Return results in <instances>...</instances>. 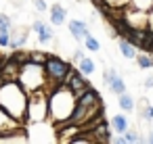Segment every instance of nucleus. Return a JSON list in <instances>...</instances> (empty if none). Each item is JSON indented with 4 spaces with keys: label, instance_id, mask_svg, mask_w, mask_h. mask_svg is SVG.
<instances>
[{
    "label": "nucleus",
    "instance_id": "f257e3e1",
    "mask_svg": "<svg viewBox=\"0 0 153 144\" xmlns=\"http://www.w3.org/2000/svg\"><path fill=\"white\" fill-rule=\"evenodd\" d=\"M46 92H48V119L51 123H65L78 102L76 94L63 86V84H51V88L46 86Z\"/></svg>",
    "mask_w": 153,
    "mask_h": 144
},
{
    "label": "nucleus",
    "instance_id": "f03ea898",
    "mask_svg": "<svg viewBox=\"0 0 153 144\" xmlns=\"http://www.w3.org/2000/svg\"><path fill=\"white\" fill-rule=\"evenodd\" d=\"M27 98L30 94L23 90V86L17 79H7L0 84V107L23 123L27 115Z\"/></svg>",
    "mask_w": 153,
    "mask_h": 144
},
{
    "label": "nucleus",
    "instance_id": "7ed1b4c3",
    "mask_svg": "<svg viewBox=\"0 0 153 144\" xmlns=\"http://www.w3.org/2000/svg\"><path fill=\"white\" fill-rule=\"evenodd\" d=\"M17 82L23 86V90L27 94L46 88L48 79H46V73H44V65H38L34 61H27L25 65H21V71H19V79Z\"/></svg>",
    "mask_w": 153,
    "mask_h": 144
},
{
    "label": "nucleus",
    "instance_id": "20e7f679",
    "mask_svg": "<svg viewBox=\"0 0 153 144\" xmlns=\"http://www.w3.org/2000/svg\"><path fill=\"white\" fill-rule=\"evenodd\" d=\"M27 123H40V121H48V92L46 88L36 90L30 94L27 98V115H25Z\"/></svg>",
    "mask_w": 153,
    "mask_h": 144
},
{
    "label": "nucleus",
    "instance_id": "39448f33",
    "mask_svg": "<svg viewBox=\"0 0 153 144\" xmlns=\"http://www.w3.org/2000/svg\"><path fill=\"white\" fill-rule=\"evenodd\" d=\"M69 69H71V65L67 61H63L61 57H57V54H48V59L44 63V73H46V79L51 84H63Z\"/></svg>",
    "mask_w": 153,
    "mask_h": 144
},
{
    "label": "nucleus",
    "instance_id": "423d86ee",
    "mask_svg": "<svg viewBox=\"0 0 153 144\" xmlns=\"http://www.w3.org/2000/svg\"><path fill=\"white\" fill-rule=\"evenodd\" d=\"M63 86H67V88L76 94V98H78V96H80V94H82L90 84L86 82V75H82V73L78 71V67H71V69H69V73H67V75H65V79H63Z\"/></svg>",
    "mask_w": 153,
    "mask_h": 144
},
{
    "label": "nucleus",
    "instance_id": "0eeeda50",
    "mask_svg": "<svg viewBox=\"0 0 153 144\" xmlns=\"http://www.w3.org/2000/svg\"><path fill=\"white\" fill-rule=\"evenodd\" d=\"M21 125H23V121L15 119L9 111H4L0 107V136H7V134H11L15 129H21Z\"/></svg>",
    "mask_w": 153,
    "mask_h": 144
},
{
    "label": "nucleus",
    "instance_id": "6e6552de",
    "mask_svg": "<svg viewBox=\"0 0 153 144\" xmlns=\"http://www.w3.org/2000/svg\"><path fill=\"white\" fill-rule=\"evenodd\" d=\"M32 32L38 34V42H40V44H51V42L55 40V32H53V27H51L46 21H42V19L32 21Z\"/></svg>",
    "mask_w": 153,
    "mask_h": 144
},
{
    "label": "nucleus",
    "instance_id": "1a4fd4ad",
    "mask_svg": "<svg viewBox=\"0 0 153 144\" xmlns=\"http://www.w3.org/2000/svg\"><path fill=\"white\" fill-rule=\"evenodd\" d=\"M67 29H69V34H71V38H74L76 42H84V38L90 34L88 23L82 21V19H71V21H67Z\"/></svg>",
    "mask_w": 153,
    "mask_h": 144
},
{
    "label": "nucleus",
    "instance_id": "9d476101",
    "mask_svg": "<svg viewBox=\"0 0 153 144\" xmlns=\"http://www.w3.org/2000/svg\"><path fill=\"white\" fill-rule=\"evenodd\" d=\"M78 102L84 104V107H88V109H92V107H97V104H103V98H101V94H99L94 88L88 86V88L78 96Z\"/></svg>",
    "mask_w": 153,
    "mask_h": 144
},
{
    "label": "nucleus",
    "instance_id": "9b49d317",
    "mask_svg": "<svg viewBox=\"0 0 153 144\" xmlns=\"http://www.w3.org/2000/svg\"><path fill=\"white\" fill-rule=\"evenodd\" d=\"M48 19H51V25H65V21H67V9L63 7V4H53L51 9H48Z\"/></svg>",
    "mask_w": 153,
    "mask_h": 144
},
{
    "label": "nucleus",
    "instance_id": "f8f14e48",
    "mask_svg": "<svg viewBox=\"0 0 153 144\" xmlns=\"http://www.w3.org/2000/svg\"><path fill=\"white\" fill-rule=\"evenodd\" d=\"M117 48H120V52H122V57L124 59H128V61H134L136 59V46L128 40V38H117Z\"/></svg>",
    "mask_w": 153,
    "mask_h": 144
},
{
    "label": "nucleus",
    "instance_id": "ddd939ff",
    "mask_svg": "<svg viewBox=\"0 0 153 144\" xmlns=\"http://www.w3.org/2000/svg\"><path fill=\"white\" fill-rule=\"evenodd\" d=\"M25 42H27V32H25V29H11V44H9V48L17 50V48H21Z\"/></svg>",
    "mask_w": 153,
    "mask_h": 144
},
{
    "label": "nucleus",
    "instance_id": "4468645a",
    "mask_svg": "<svg viewBox=\"0 0 153 144\" xmlns=\"http://www.w3.org/2000/svg\"><path fill=\"white\" fill-rule=\"evenodd\" d=\"M109 123H111V129H115V134H124V132L130 127V123H128V117H126L124 113H117V115H113Z\"/></svg>",
    "mask_w": 153,
    "mask_h": 144
},
{
    "label": "nucleus",
    "instance_id": "2eb2a0df",
    "mask_svg": "<svg viewBox=\"0 0 153 144\" xmlns=\"http://www.w3.org/2000/svg\"><path fill=\"white\" fill-rule=\"evenodd\" d=\"M117 104H120V109H122L124 113H132V111L136 109V100H134V96L128 94V92H124V94L117 96Z\"/></svg>",
    "mask_w": 153,
    "mask_h": 144
},
{
    "label": "nucleus",
    "instance_id": "dca6fc26",
    "mask_svg": "<svg viewBox=\"0 0 153 144\" xmlns=\"http://www.w3.org/2000/svg\"><path fill=\"white\" fill-rule=\"evenodd\" d=\"M78 71L82 73V75H86V77H90L94 71H97V63L90 59V57H84L80 63H78Z\"/></svg>",
    "mask_w": 153,
    "mask_h": 144
},
{
    "label": "nucleus",
    "instance_id": "f3484780",
    "mask_svg": "<svg viewBox=\"0 0 153 144\" xmlns=\"http://www.w3.org/2000/svg\"><path fill=\"white\" fill-rule=\"evenodd\" d=\"M115 96H120V94H124L126 90H128V86H126V82H124V77L120 75V73H115V77L109 82V86H107Z\"/></svg>",
    "mask_w": 153,
    "mask_h": 144
},
{
    "label": "nucleus",
    "instance_id": "a211bd4d",
    "mask_svg": "<svg viewBox=\"0 0 153 144\" xmlns=\"http://www.w3.org/2000/svg\"><path fill=\"white\" fill-rule=\"evenodd\" d=\"M134 61H136V65L140 69H153V54H149L145 50H143V54H136Z\"/></svg>",
    "mask_w": 153,
    "mask_h": 144
},
{
    "label": "nucleus",
    "instance_id": "6ab92c4d",
    "mask_svg": "<svg viewBox=\"0 0 153 144\" xmlns=\"http://www.w3.org/2000/svg\"><path fill=\"white\" fill-rule=\"evenodd\" d=\"M122 136H124L126 144H138V142H145V140L140 138V134H138L136 129H130V127H128V129H126V132H124Z\"/></svg>",
    "mask_w": 153,
    "mask_h": 144
},
{
    "label": "nucleus",
    "instance_id": "aec40b11",
    "mask_svg": "<svg viewBox=\"0 0 153 144\" xmlns=\"http://www.w3.org/2000/svg\"><path fill=\"white\" fill-rule=\"evenodd\" d=\"M84 46H86V50H90V52H99V50H101V42H99L92 34H88V36L84 38Z\"/></svg>",
    "mask_w": 153,
    "mask_h": 144
},
{
    "label": "nucleus",
    "instance_id": "412c9836",
    "mask_svg": "<svg viewBox=\"0 0 153 144\" xmlns=\"http://www.w3.org/2000/svg\"><path fill=\"white\" fill-rule=\"evenodd\" d=\"M13 59H15L19 65H25L27 61H32V50H21V48H17V50L13 52Z\"/></svg>",
    "mask_w": 153,
    "mask_h": 144
},
{
    "label": "nucleus",
    "instance_id": "4be33fe9",
    "mask_svg": "<svg viewBox=\"0 0 153 144\" xmlns=\"http://www.w3.org/2000/svg\"><path fill=\"white\" fill-rule=\"evenodd\" d=\"M140 119L143 121H153V104H149L147 100H140Z\"/></svg>",
    "mask_w": 153,
    "mask_h": 144
},
{
    "label": "nucleus",
    "instance_id": "5701e85b",
    "mask_svg": "<svg viewBox=\"0 0 153 144\" xmlns=\"http://www.w3.org/2000/svg\"><path fill=\"white\" fill-rule=\"evenodd\" d=\"M130 7L140 9V11H151V9H153V0H132Z\"/></svg>",
    "mask_w": 153,
    "mask_h": 144
},
{
    "label": "nucleus",
    "instance_id": "b1692460",
    "mask_svg": "<svg viewBox=\"0 0 153 144\" xmlns=\"http://www.w3.org/2000/svg\"><path fill=\"white\" fill-rule=\"evenodd\" d=\"M9 44H11V29L0 27V46H2V48H9Z\"/></svg>",
    "mask_w": 153,
    "mask_h": 144
},
{
    "label": "nucleus",
    "instance_id": "393cba45",
    "mask_svg": "<svg viewBox=\"0 0 153 144\" xmlns=\"http://www.w3.org/2000/svg\"><path fill=\"white\" fill-rule=\"evenodd\" d=\"M46 59H48V52H44V50H32V61H34V63L44 65Z\"/></svg>",
    "mask_w": 153,
    "mask_h": 144
},
{
    "label": "nucleus",
    "instance_id": "a878e982",
    "mask_svg": "<svg viewBox=\"0 0 153 144\" xmlns=\"http://www.w3.org/2000/svg\"><path fill=\"white\" fill-rule=\"evenodd\" d=\"M0 27H7V29H13V19L7 15V13H0Z\"/></svg>",
    "mask_w": 153,
    "mask_h": 144
},
{
    "label": "nucleus",
    "instance_id": "bb28decb",
    "mask_svg": "<svg viewBox=\"0 0 153 144\" xmlns=\"http://www.w3.org/2000/svg\"><path fill=\"white\" fill-rule=\"evenodd\" d=\"M32 4L38 13H46L48 11V4H46V0H32Z\"/></svg>",
    "mask_w": 153,
    "mask_h": 144
},
{
    "label": "nucleus",
    "instance_id": "cd10ccee",
    "mask_svg": "<svg viewBox=\"0 0 153 144\" xmlns=\"http://www.w3.org/2000/svg\"><path fill=\"white\" fill-rule=\"evenodd\" d=\"M84 57H86V54L82 52V48H76V50H74V54H71V61H74V63L78 65V63H80V61H82Z\"/></svg>",
    "mask_w": 153,
    "mask_h": 144
},
{
    "label": "nucleus",
    "instance_id": "c85d7f7f",
    "mask_svg": "<svg viewBox=\"0 0 153 144\" xmlns=\"http://www.w3.org/2000/svg\"><path fill=\"white\" fill-rule=\"evenodd\" d=\"M143 88H145V90H151V88H153V75H147V77H145Z\"/></svg>",
    "mask_w": 153,
    "mask_h": 144
},
{
    "label": "nucleus",
    "instance_id": "c756f323",
    "mask_svg": "<svg viewBox=\"0 0 153 144\" xmlns=\"http://www.w3.org/2000/svg\"><path fill=\"white\" fill-rule=\"evenodd\" d=\"M145 142H149V144H153V129L147 134V138H145Z\"/></svg>",
    "mask_w": 153,
    "mask_h": 144
},
{
    "label": "nucleus",
    "instance_id": "7c9ffc66",
    "mask_svg": "<svg viewBox=\"0 0 153 144\" xmlns=\"http://www.w3.org/2000/svg\"><path fill=\"white\" fill-rule=\"evenodd\" d=\"M4 79H2V61H0V84H2Z\"/></svg>",
    "mask_w": 153,
    "mask_h": 144
},
{
    "label": "nucleus",
    "instance_id": "2f4dec72",
    "mask_svg": "<svg viewBox=\"0 0 153 144\" xmlns=\"http://www.w3.org/2000/svg\"><path fill=\"white\" fill-rule=\"evenodd\" d=\"M76 2H84V0H76Z\"/></svg>",
    "mask_w": 153,
    "mask_h": 144
}]
</instances>
